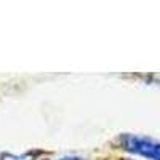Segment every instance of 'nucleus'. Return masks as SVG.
I'll list each match as a JSON object with an SVG mask.
<instances>
[{
	"label": "nucleus",
	"mask_w": 160,
	"mask_h": 160,
	"mask_svg": "<svg viewBox=\"0 0 160 160\" xmlns=\"http://www.w3.org/2000/svg\"><path fill=\"white\" fill-rule=\"evenodd\" d=\"M151 78H154L155 80V82L160 85V74H154V75H151Z\"/></svg>",
	"instance_id": "20e7f679"
},
{
	"label": "nucleus",
	"mask_w": 160,
	"mask_h": 160,
	"mask_svg": "<svg viewBox=\"0 0 160 160\" xmlns=\"http://www.w3.org/2000/svg\"><path fill=\"white\" fill-rule=\"evenodd\" d=\"M118 142L130 154L144 157L148 160H160V141L144 135H120Z\"/></svg>",
	"instance_id": "f257e3e1"
},
{
	"label": "nucleus",
	"mask_w": 160,
	"mask_h": 160,
	"mask_svg": "<svg viewBox=\"0 0 160 160\" xmlns=\"http://www.w3.org/2000/svg\"><path fill=\"white\" fill-rule=\"evenodd\" d=\"M37 158V152L29 151V152H24V154H8L3 152L0 155V160H35Z\"/></svg>",
	"instance_id": "f03ea898"
},
{
	"label": "nucleus",
	"mask_w": 160,
	"mask_h": 160,
	"mask_svg": "<svg viewBox=\"0 0 160 160\" xmlns=\"http://www.w3.org/2000/svg\"><path fill=\"white\" fill-rule=\"evenodd\" d=\"M45 160H83V158L78 157V155H64V157H59V158H45Z\"/></svg>",
	"instance_id": "7ed1b4c3"
}]
</instances>
